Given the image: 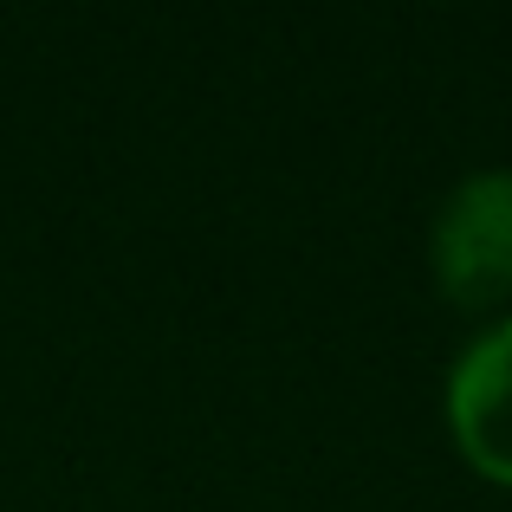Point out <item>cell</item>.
I'll use <instances>...</instances> for the list:
<instances>
[{
  "label": "cell",
  "mask_w": 512,
  "mask_h": 512,
  "mask_svg": "<svg viewBox=\"0 0 512 512\" xmlns=\"http://www.w3.org/2000/svg\"><path fill=\"white\" fill-rule=\"evenodd\" d=\"M448 435L493 487H512V318L487 325L448 370Z\"/></svg>",
  "instance_id": "cell-2"
},
{
  "label": "cell",
  "mask_w": 512,
  "mask_h": 512,
  "mask_svg": "<svg viewBox=\"0 0 512 512\" xmlns=\"http://www.w3.org/2000/svg\"><path fill=\"white\" fill-rule=\"evenodd\" d=\"M435 292L461 312H493L512 299V169H474L448 188L428 227Z\"/></svg>",
  "instance_id": "cell-1"
}]
</instances>
